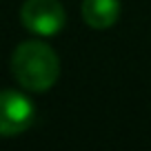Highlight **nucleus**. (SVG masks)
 <instances>
[{
    "instance_id": "nucleus-1",
    "label": "nucleus",
    "mask_w": 151,
    "mask_h": 151,
    "mask_svg": "<svg viewBox=\"0 0 151 151\" xmlns=\"http://www.w3.org/2000/svg\"><path fill=\"white\" fill-rule=\"evenodd\" d=\"M11 73L20 87L40 93L56 85L60 76V60L49 45L29 40L20 42L11 56Z\"/></svg>"
},
{
    "instance_id": "nucleus-2",
    "label": "nucleus",
    "mask_w": 151,
    "mask_h": 151,
    "mask_svg": "<svg viewBox=\"0 0 151 151\" xmlns=\"http://www.w3.org/2000/svg\"><path fill=\"white\" fill-rule=\"evenodd\" d=\"M20 20L24 29L36 36H56L65 29L67 16L60 0H24L20 9Z\"/></svg>"
},
{
    "instance_id": "nucleus-3",
    "label": "nucleus",
    "mask_w": 151,
    "mask_h": 151,
    "mask_svg": "<svg viewBox=\"0 0 151 151\" xmlns=\"http://www.w3.org/2000/svg\"><path fill=\"white\" fill-rule=\"evenodd\" d=\"M36 120L33 102L20 91H0V136H20Z\"/></svg>"
},
{
    "instance_id": "nucleus-4",
    "label": "nucleus",
    "mask_w": 151,
    "mask_h": 151,
    "mask_svg": "<svg viewBox=\"0 0 151 151\" xmlns=\"http://www.w3.org/2000/svg\"><path fill=\"white\" fill-rule=\"evenodd\" d=\"M118 16L120 0H82V18L91 29H111Z\"/></svg>"
}]
</instances>
